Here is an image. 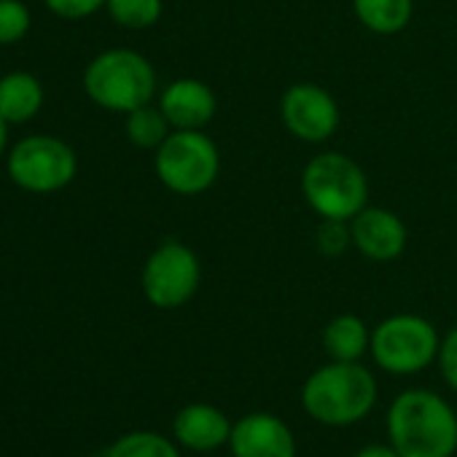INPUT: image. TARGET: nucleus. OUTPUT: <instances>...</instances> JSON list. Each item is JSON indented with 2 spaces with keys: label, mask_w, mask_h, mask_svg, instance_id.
I'll return each instance as SVG.
<instances>
[{
  "label": "nucleus",
  "mask_w": 457,
  "mask_h": 457,
  "mask_svg": "<svg viewBox=\"0 0 457 457\" xmlns=\"http://www.w3.org/2000/svg\"><path fill=\"white\" fill-rule=\"evenodd\" d=\"M108 17L124 30H148L162 20V0H108Z\"/></svg>",
  "instance_id": "nucleus-18"
},
{
  "label": "nucleus",
  "mask_w": 457,
  "mask_h": 457,
  "mask_svg": "<svg viewBox=\"0 0 457 457\" xmlns=\"http://www.w3.org/2000/svg\"><path fill=\"white\" fill-rule=\"evenodd\" d=\"M377 403V379L361 363L331 361L315 369L302 387L304 411L328 428H347L361 422Z\"/></svg>",
  "instance_id": "nucleus-2"
},
{
  "label": "nucleus",
  "mask_w": 457,
  "mask_h": 457,
  "mask_svg": "<svg viewBox=\"0 0 457 457\" xmlns=\"http://www.w3.org/2000/svg\"><path fill=\"white\" fill-rule=\"evenodd\" d=\"M84 92L95 105L127 116L129 111L154 103L156 71L140 52L108 49L87 65Z\"/></svg>",
  "instance_id": "nucleus-4"
},
{
  "label": "nucleus",
  "mask_w": 457,
  "mask_h": 457,
  "mask_svg": "<svg viewBox=\"0 0 457 457\" xmlns=\"http://www.w3.org/2000/svg\"><path fill=\"white\" fill-rule=\"evenodd\" d=\"M108 457H180L178 446L164 438L162 433L151 430H135L121 436L111 449Z\"/></svg>",
  "instance_id": "nucleus-19"
},
{
  "label": "nucleus",
  "mask_w": 457,
  "mask_h": 457,
  "mask_svg": "<svg viewBox=\"0 0 457 457\" xmlns=\"http://www.w3.org/2000/svg\"><path fill=\"white\" fill-rule=\"evenodd\" d=\"M156 105L172 129H204L215 119L218 97L199 79H175L162 89Z\"/></svg>",
  "instance_id": "nucleus-12"
},
{
  "label": "nucleus",
  "mask_w": 457,
  "mask_h": 457,
  "mask_svg": "<svg viewBox=\"0 0 457 457\" xmlns=\"http://www.w3.org/2000/svg\"><path fill=\"white\" fill-rule=\"evenodd\" d=\"M6 145H9V121L0 116V156L6 154Z\"/></svg>",
  "instance_id": "nucleus-25"
},
{
  "label": "nucleus",
  "mask_w": 457,
  "mask_h": 457,
  "mask_svg": "<svg viewBox=\"0 0 457 457\" xmlns=\"http://www.w3.org/2000/svg\"><path fill=\"white\" fill-rule=\"evenodd\" d=\"M355 20L374 36H398L414 17V0H353Z\"/></svg>",
  "instance_id": "nucleus-16"
},
{
  "label": "nucleus",
  "mask_w": 457,
  "mask_h": 457,
  "mask_svg": "<svg viewBox=\"0 0 457 457\" xmlns=\"http://www.w3.org/2000/svg\"><path fill=\"white\" fill-rule=\"evenodd\" d=\"M350 237H353V248L363 259L374 264H387L403 256L409 245V228L398 212L387 207L366 204L350 220Z\"/></svg>",
  "instance_id": "nucleus-10"
},
{
  "label": "nucleus",
  "mask_w": 457,
  "mask_h": 457,
  "mask_svg": "<svg viewBox=\"0 0 457 457\" xmlns=\"http://www.w3.org/2000/svg\"><path fill=\"white\" fill-rule=\"evenodd\" d=\"M228 452L232 457H296V438L278 414L253 411L235 422Z\"/></svg>",
  "instance_id": "nucleus-11"
},
{
  "label": "nucleus",
  "mask_w": 457,
  "mask_h": 457,
  "mask_svg": "<svg viewBox=\"0 0 457 457\" xmlns=\"http://www.w3.org/2000/svg\"><path fill=\"white\" fill-rule=\"evenodd\" d=\"M441 337L436 326L411 312H398L385 318L371 331V358L387 374H417L438 358Z\"/></svg>",
  "instance_id": "nucleus-6"
},
{
  "label": "nucleus",
  "mask_w": 457,
  "mask_h": 457,
  "mask_svg": "<svg viewBox=\"0 0 457 457\" xmlns=\"http://www.w3.org/2000/svg\"><path fill=\"white\" fill-rule=\"evenodd\" d=\"M371 347V331L358 315H337L323 328V350L331 361H361Z\"/></svg>",
  "instance_id": "nucleus-15"
},
{
  "label": "nucleus",
  "mask_w": 457,
  "mask_h": 457,
  "mask_svg": "<svg viewBox=\"0 0 457 457\" xmlns=\"http://www.w3.org/2000/svg\"><path fill=\"white\" fill-rule=\"evenodd\" d=\"M280 121L291 137L318 145L334 137L342 113H339V103L326 87L312 81H299L291 84L280 97Z\"/></svg>",
  "instance_id": "nucleus-9"
},
{
  "label": "nucleus",
  "mask_w": 457,
  "mask_h": 457,
  "mask_svg": "<svg viewBox=\"0 0 457 457\" xmlns=\"http://www.w3.org/2000/svg\"><path fill=\"white\" fill-rule=\"evenodd\" d=\"M387 436L401 457H452L457 452V414L438 393L411 387L393 398Z\"/></svg>",
  "instance_id": "nucleus-1"
},
{
  "label": "nucleus",
  "mask_w": 457,
  "mask_h": 457,
  "mask_svg": "<svg viewBox=\"0 0 457 457\" xmlns=\"http://www.w3.org/2000/svg\"><path fill=\"white\" fill-rule=\"evenodd\" d=\"M315 245H318V253L326 256V259L342 256V253L353 245V237H350V220L320 218V226H318V232H315Z\"/></svg>",
  "instance_id": "nucleus-21"
},
{
  "label": "nucleus",
  "mask_w": 457,
  "mask_h": 457,
  "mask_svg": "<svg viewBox=\"0 0 457 457\" xmlns=\"http://www.w3.org/2000/svg\"><path fill=\"white\" fill-rule=\"evenodd\" d=\"M124 129H127V137H129L132 145L148 148V151H156V148L170 137V132H172L167 116H164L162 108L154 105V103L129 111V113H127Z\"/></svg>",
  "instance_id": "nucleus-17"
},
{
  "label": "nucleus",
  "mask_w": 457,
  "mask_h": 457,
  "mask_svg": "<svg viewBox=\"0 0 457 457\" xmlns=\"http://www.w3.org/2000/svg\"><path fill=\"white\" fill-rule=\"evenodd\" d=\"M438 369H441V377L444 382L457 390V328H452L444 339H441V347H438Z\"/></svg>",
  "instance_id": "nucleus-23"
},
{
  "label": "nucleus",
  "mask_w": 457,
  "mask_h": 457,
  "mask_svg": "<svg viewBox=\"0 0 457 457\" xmlns=\"http://www.w3.org/2000/svg\"><path fill=\"white\" fill-rule=\"evenodd\" d=\"M44 4L60 20H87L105 9L108 0H44Z\"/></svg>",
  "instance_id": "nucleus-22"
},
{
  "label": "nucleus",
  "mask_w": 457,
  "mask_h": 457,
  "mask_svg": "<svg viewBox=\"0 0 457 457\" xmlns=\"http://www.w3.org/2000/svg\"><path fill=\"white\" fill-rule=\"evenodd\" d=\"M154 172L167 191L199 196L210 191L220 175V151L202 129H172L154 151Z\"/></svg>",
  "instance_id": "nucleus-5"
},
{
  "label": "nucleus",
  "mask_w": 457,
  "mask_h": 457,
  "mask_svg": "<svg viewBox=\"0 0 457 457\" xmlns=\"http://www.w3.org/2000/svg\"><path fill=\"white\" fill-rule=\"evenodd\" d=\"M6 167L12 183L22 191L54 194L73 183L79 159L65 140L52 135H30L9 151Z\"/></svg>",
  "instance_id": "nucleus-7"
},
{
  "label": "nucleus",
  "mask_w": 457,
  "mask_h": 457,
  "mask_svg": "<svg viewBox=\"0 0 457 457\" xmlns=\"http://www.w3.org/2000/svg\"><path fill=\"white\" fill-rule=\"evenodd\" d=\"M232 428L235 422L212 403H188L175 414L172 422L175 441L194 452H212L218 446H228Z\"/></svg>",
  "instance_id": "nucleus-13"
},
{
  "label": "nucleus",
  "mask_w": 457,
  "mask_h": 457,
  "mask_svg": "<svg viewBox=\"0 0 457 457\" xmlns=\"http://www.w3.org/2000/svg\"><path fill=\"white\" fill-rule=\"evenodd\" d=\"M302 196L320 218L353 220L369 204V178L347 154L326 151L304 164Z\"/></svg>",
  "instance_id": "nucleus-3"
},
{
  "label": "nucleus",
  "mask_w": 457,
  "mask_h": 457,
  "mask_svg": "<svg viewBox=\"0 0 457 457\" xmlns=\"http://www.w3.org/2000/svg\"><path fill=\"white\" fill-rule=\"evenodd\" d=\"M44 105V87L33 73L14 71L0 79V116L9 124H25L38 116Z\"/></svg>",
  "instance_id": "nucleus-14"
},
{
  "label": "nucleus",
  "mask_w": 457,
  "mask_h": 457,
  "mask_svg": "<svg viewBox=\"0 0 457 457\" xmlns=\"http://www.w3.org/2000/svg\"><path fill=\"white\" fill-rule=\"evenodd\" d=\"M89 457H97V454H89Z\"/></svg>",
  "instance_id": "nucleus-26"
},
{
  "label": "nucleus",
  "mask_w": 457,
  "mask_h": 457,
  "mask_svg": "<svg viewBox=\"0 0 457 457\" xmlns=\"http://www.w3.org/2000/svg\"><path fill=\"white\" fill-rule=\"evenodd\" d=\"M202 283V264L194 248L180 240H164L156 245L140 275L143 296L156 310H178L188 304Z\"/></svg>",
  "instance_id": "nucleus-8"
},
{
  "label": "nucleus",
  "mask_w": 457,
  "mask_h": 457,
  "mask_svg": "<svg viewBox=\"0 0 457 457\" xmlns=\"http://www.w3.org/2000/svg\"><path fill=\"white\" fill-rule=\"evenodd\" d=\"M30 30V9L22 0H0V46L22 41Z\"/></svg>",
  "instance_id": "nucleus-20"
},
{
  "label": "nucleus",
  "mask_w": 457,
  "mask_h": 457,
  "mask_svg": "<svg viewBox=\"0 0 457 457\" xmlns=\"http://www.w3.org/2000/svg\"><path fill=\"white\" fill-rule=\"evenodd\" d=\"M353 457H401L390 444H369L363 449H358Z\"/></svg>",
  "instance_id": "nucleus-24"
}]
</instances>
